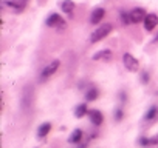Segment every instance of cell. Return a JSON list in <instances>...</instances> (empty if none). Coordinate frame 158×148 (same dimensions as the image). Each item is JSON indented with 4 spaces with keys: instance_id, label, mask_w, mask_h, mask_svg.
Here are the masks:
<instances>
[{
    "instance_id": "cell-1",
    "label": "cell",
    "mask_w": 158,
    "mask_h": 148,
    "mask_svg": "<svg viewBox=\"0 0 158 148\" xmlns=\"http://www.w3.org/2000/svg\"><path fill=\"white\" fill-rule=\"evenodd\" d=\"M112 29H113V26H112L110 23H102V25H99V26L92 33V36H90V43H98V42H101L102 39H106V37L112 33Z\"/></svg>"
},
{
    "instance_id": "cell-3",
    "label": "cell",
    "mask_w": 158,
    "mask_h": 148,
    "mask_svg": "<svg viewBox=\"0 0 158 148\" xmlns=\"http://www.w3.org/2000/svg\"><path fill=\"white\" fill-rule=\"evenodd\" d=\"M129 14H130V22H132V23L144 22V19L147 17V14H146V11H144L143 8H133Z\"/></svg>"
},
{
    "instance_id": "cell-14",
    "label": "cell",
    "mask_w": 158,
    "mask_h": 148,
    "mask_svg": "<svg viewBox=\"0 0 158 148\" xmlns=\"http://www.w3.org/2000/svg\"><path fill=\"white\" fill-rule=\"evenodd\" d=\"M87 114V105L85 103H81V105H77L76 110H74V116L76 117H84Z\"/></svg>"
},
{
    "instance_id": "cell-11",
    "label": "cell",
    "mask_w": 158,
    "mask_h": 148,
    "mask_svg": "<svg viewBox=\"0 0 158 148\" xmlns=\"http://www.w3.org/2000/svg\"><path fill=\"white\" fill-rule=\"evenodd\" d=\"M90 120H92V123H93V125H101V123H102V120H104V116H102V113H101V111L93 110V111H90Z\"/></svg>"
},
{
    "instance_id": "cell-20",
    "label": "cell",
    "mask_w": 158,
    "mask_h": 148,
    "mask_svg": "<svg viewBox=\"0 0 158 148\" xmlns=\"http://www.w3.org/2000/svg\"><path fill=\"white\" fill-rule=\"evenodd\" d=\"M153 42H158V36H156V37H155V39H153Z\"/></svg>"
},
{
    "instance_id": "cell-4",
    "label": "cell",
    "mask_w": 158,
    "mask_h": 148,
    "mask_svg": "<svg viewBox=\"0 0 158 148\" xmlns=\"http://www.w3.org/2000/svg\"><path fill=\"white\" fill-rule=\"evenodd\" d=\"M123 63H124V66L129 69V71H136L138 69V60L132 56V54H129V53H126L124 56H123Z\"/></svg>"
},
{
    "instance_id": "cell-19",
    "label": "cell",
    "mask_w": 158,
    "mask_h": 148,
    "mask_svg": "<svg viewBox=\"0 0 158 148\" xmlns=\"http://www.w3.org/2000/svg\"><path fill=\"white\" fill-rule=\"evenodd\" d=\"M141 79H143V82H147V72H143V77Z\"/></svg>"
},
{
    "instance_id": "cell-5",
    "label": "cell",
    "mask_w": 158,
    "mask_h": 148,
    "mask_svg": "<svg viewBox=\"0 0 158 148\" xmlns=\"http://www.w3.org/2000/svg\"><path fill=\"white\" fill-rule=\"evenodd\" d=\"M57 68H59V60H53V62H50V63L45 66V69L42 71V76H40V79H42V80L48 79L50 76H53V74L57 71Z\"/></svg>"
},
{
    "instance_id": "cell-9",
    "label": "cell",
    "mask_w": 158,
    "mask_h": 148,
    "mask_svg": "<svg viewBox=\"0 0 158 148\" xmlns=\"http://www.w3.org/2000/svg\"><path fill=\"white\" fill-rule=\"evenodd\" d=\"M47 25L51 26V28H56V26H64L65 22H64V19H62L59 14H51V16L47 19Z\"/></svg>"
},
{
    "instance_id": "cell-15",
    "label": "cell",
    "mask_w": 158,
    "mask_h": 148,
    "mask_svg": "<svg viewBox=\"0 0 158 148\" xmlns=\"http://www.w3.org/2000/svg\"><path fill=\"white\" fill-rule=\"evenodd\" d=\"M98 97V90L96 88H90L87 91V100H96Z\"/></svg>"
},
{
    "instance_id": "cell-6",
    "label": "cell",
    "mask_w": 158,
    "mask_h": 148,
    "mask_svg": "<svg viewBox=\"0 0 158 148\" xmlns=\"http://www.w3.org/2000/svg\"><path fill=\"white\" fill-rule=\"evenodd\" d=\"M158 25V16L156 14H147V17L144 19V29L146 31H153Z\"/></svg>"
},
{
    "instance_id": "cell-8",
    "label": "cell",
    "mask_w": 158,
    "mask_h": 148,
    "mask_svg": "<svg viewBox=\"0 0 158 148\" xmlns=\"http://www.w3.org/2000/svg\"><path fill=\"white\" fill-rule=\"evenodd\" d=\"M112 57H113V54L110 49H101L93 54V60H99V62H110Z\"/></svg>"
},
{
    "instance_id": "cell-18",
    "label": "cell",
    "mask_w": 158,
    "mask_h": 148,
    "mask_svg": "<svg viewBox=\"0 0 158 148\" xmlns=\"http://www.w3.org/2000/svg\"><path fill=\"white\" fill-rule=\"evenodd\" d=\"M115 117H116V120H119V119L123 117V111H121V110H116V114H115Z\"/></svg>"
},
{
    "instance_id": "cell-7",
    "label": "cell",
    "mask_w": 158,
    "mask_h": 148,
    "mask_svg": "<svg viewBox=\"0 0 158 148\" xmlns=\"http://www.w3.org/2000/svg\"><path fill=\"white\" fill-rule=\"evenodd\" d=\"M104 14H106L104 8H95L92 16H90V23L92 25H99V22L104 19Z\"/></svg>"
},
{
    "instance_id": "cell-13",
    "label": "cell",
    "mask_w": 158,
    "mask_h": 148,
    "mask_svg": "<svg viewBox=\"0 0 158 148\" xmlns=\"http://www.w3.org/2000/svg\"><path fill=\"white\" fill-rule=\"evenodd\" d=\"M50 130H51V123H42L40 128L37 130V136L39 137H45L50 133Z\"/></svg>"
},
{
    "instance_id": "cell-12",
    "label": "cell",
    "mask_w": 158,
    "mask_h": 148,
    "mask_svg": "<svg viewBox=\"0 0 158 148\" xmlns=\"http://www.w3.org/2000/svg\"><path fill=\"white\" fill-rule=\"evenodd\" d=\"M82 139V131L81 130H74L71 134H70V137H68V142L70 143H76V142H79Z\"/></svg>"
},
{
    "instance_id": "cell-2",
    "label": "cell",
    "mask_w": 158,
    "mask_h": 148,
    "mask_svg": "<svg viewBox=\"0 0 158 148\" xmlns=\"http://www.w3.org/2000/svg\"><path fill=\"white\" fill-rule=\"evenodd\" d=\"M33 97H34V91L33 88L28 85L23 88V93H22V108L23 111H30L31 107H33Z\"/></svg>"
},
{
    "instance_id": "cell-17",
    "label": "cell",
    "mask_w": 158,
    "mask_h": 148,
    "mask_svg": "<svg viewBox=\"0 0 158 148\" xmlns=\"http://www.w3.org/2000/svg\"><path fill=\"white\" fill-rule=\"evenodd\" d=\"M119 17H121L123 25H129V23H130V14H129V13H124V11H123Z\"/></svg>"
},
{
    "instance_id": "cell-16",
    "label": "cell",
    "mask_w": 158,
    "mask_h": 148,
    "mask_svg": "<svg viewBox=\"0 0 158 148\" xmlns=\"http://www.w3.org/2000/svg\"><path fill=\"white\" fill-rule=\"evenodd\" d=\"M156 114H158V108H156V107H152V108L147 111V114H146V120H152Z\"/></svg>"
},
{
    "instance_id": "cell-10",
    "label": "cell",
    "mask_w": 158,
    "mask_h": 148,
    "mask_svg": "<svg viewBox=\"0 0 158 148\" xmlns=\"http://www.w3.org/2000/svg\"><path fill=\"white\" fill-rule=\"evenodd\" d=\"M60 8H62V11L67 16H71L73 11H74V2H73V0H62V2H60Z\"/></svg>"
}]
</instances>
